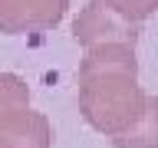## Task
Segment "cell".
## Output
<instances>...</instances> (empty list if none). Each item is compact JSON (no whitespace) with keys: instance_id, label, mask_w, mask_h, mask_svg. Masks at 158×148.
<instances>
[{"instance_id":"1","label":"cell","mask_w":158,"mask_h":148,"mask_svg":"<svg viewBox=\"0 0 158 148\" xmlns=\"http://www.w3.org/2000/svg\"><path fill=\"white\" fill-rule=\"evenodd\" d=\"M148 99L138 89L135 46L109 43L86 49L79 63V112L96 132L118 142L138 125Z\"/></svg>"},{"instance_id":"2","label":"cell","mask_w":158,"mask_h":148,"mask_svg":"<svg viewBox=\"0 0 158 148\" xmlns=\"http://www.w3.org/2000/svg\"><path fill=\"white\" fill-rule=\"evenodd\" d=\"M53 128L30 109V89L13 72H0V148H49Z\"/></svg>"},{"instance_id":"3","label":"cell","mask_w":158,"mask_h":148,"mask_svg":"<svg viewBox=\"0 0 158 148\" xmlns=\"http://www.w3.org/2000/svg\"><path fill=\"white\" fill-rule=\"evenodd\" d=\"M73 39L79 46H109V43H122V46H135L138 39V23L125 20L109 0H89L82 13L73 23Z\"/></svg>"},{"instance_id":"4","label":"cell","mask_w":158,"mask_h":148,"mask_svg":"<svg viewBox=\"0 0 158 148\" xmlns=\"http://www.w3.org/2000/svg\"><path fill=\"white\" fill-rule=\"evenodd\" d=\"M69 0H0V33H43L66 17Z\"/></svg>"},{"instance_id":"5","label":"cell","mask_w":158,"mask_h":148,"mask_svg":"<svg viewBox=\"0 0 158 148\" xmlns=\"http://www.w3.org/2000/svg\"><path fill=\"white\" fill-rule=\"evenodd\" d=\"M112 145L115 148H158V96L148 99V109L138 118V125Z\"/></svg>"},{"instance_id":"6","label":"cell","mask_w":158,"mask_h":148,"mask_svg":"<svg viewBox=\"0 0 158 148\" xmlns=\"http://www.w3.org/2000/svg\"><path fill=\"white\" fill-rule=\"evenodd\" d=\"M109 3L132 23H142V20H148L158 10V0H109Z\"/></svg>"}]
</instances>
